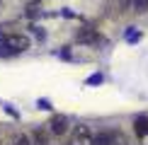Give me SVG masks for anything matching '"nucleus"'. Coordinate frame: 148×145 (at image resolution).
I'll use <instances>...</instances> for the list:
<instances>
[{
    "label": "nucleus",
    "mask_w": 148,
    "mask_h": 145,
    "mask_svg": "<svg viewBox=\"0 0 148 145\" xmlns=\"http://www.w3.org/2000/svg\"><path fill=\"white\" fill-rule=\"evenodd\" d=\"M46 126H49V133L56 136V138H61V136L68 133V119H66L63 114H51V119H49Z\"/></svg>",
    "instance_id": "nucleus-3"
},
{
    "label": "nucleus",
    "mask_w": 148,
    "mask_h": 145,
    "mask_svg": "<svg viewBox=\"0 0 148 145\" xmlns=\"http://www.w3.org/2000/svg\"><path fill=\"white\" fill-rule=\"evenodd\" d=\"M36 12H39V7H36L34 3H29V7H27V15H29V17H34Z\"/></svg>",
    "instance_id": "nucleus-11"
},
{
    "label": "nucleus",
    "mask_w": 148,
    "mask_h": 145,
    "mask_svg": "<svg viewBox=\"0 0 148 145\" xmlns=\"http://www.w3.org/2000/svg\"><path fill=\"white\" fill-rule=\"evenodd\" d=\"M112 145H131V138L124 131H112Z\"/></svg>",
    "instance_id": "nucleus-9"
},
{
    "label": "nucleus",
    "mask_w": 148,
    "mask_h": 145,
    "mask_svg": "<svg viewBox=\"0 0 148 145\" xmlns=\"http://www.w3.org/2000/svg\"><path fill=\"white\" fill-rule=\"evenodd\" d=\"M134 12H138V15L148 12V0H134Z\"/></svg>",
    "instance_id": "nucleus-10"
},
{
    "label": "nucleus",
    "mask_w": 148,
    "mask_h": 145,
    "mask_svg": "<svg viewBox=\"0 0 148 145\" xmlns=\"http://www.w3.org/2000/svg\"><path fill=\"white\" fill-rule=\"evenodd\" d=\"M141 140V145H148V136H143V138H138Z\"/></svg>",
    "instance_id": "nucleus-12"
},
{
    "label": "nucleus",
    "mask_w": 148,
    "mask_h": 145,
    "mask_svg": "<svg viewBox=\"0 0 148 145\" xmlns=\"http://www.w3.org/2000/svg\"><path fill=\"white\" fill-rule=\"evenodd\" d=\"M29 46H32L29 36H24V34H15V32H5V29H0V56H3V58H8V56H15V53H24Z\"/></svg>",
    "instance_id": "nucleus-1"
},
{
    "label": "nucleus",
    "mask_w": 148,
    "mask_h": 145,
    "mask_svg": "<svg viewBox=\"0 0 148 145\" xmlns=\"http://www.w3.org/2000/svg\"><path fill=\"white\" fill-rule=\"evenodd\" d=\"M32 143H34V145H51L49 131H44V128H34V131H32Z\"/></svg>",
    "instance_id": "nucleus-5"
},
{
    "label": "nucleus",
    "mask_w": 148,
    "mask_h": 145,
    "mask_svg": "<svg viewBox=\"0 0 148 145\" xmlns=\"http://www.w3.org/2000/svg\"><path fill=\"white\" fill-rule=\"evenodd\" d=\"M92 145H112V133L109 131H100L92 136Z\"/></svg>",
    "instance_id": "nucleus-7"
},
{
    "label": "nucleus",
    "mask_w": 148,
    "mask_h": 145,
    "mask_svg": "<svg viewBox=\"0 0 148 145\" xmlns=\"http://www.w3.org/2000/svg\"><path fill=\"white\" fill-rule=\"evenodd\" d=\"M12 145H34V143H32V136H29V133L17 131L15 136H12Z\"/></svg>",
    "instance_id": "nucleus-8"
},
{
    "label": "nucleus",
    "mask_w": 148,
    "mask_h": 145,
    "mask_svg": "<svg viewBox=\"0 0 148 145\" xmlns=\"http://www.w3.org/2000/svg\"><path fill=\"white\" fill-rule=\"evenodd\" d=\"M100 36H97L95 29H90V27H85V29H80V32L75 34V41H80V44H92V41H97Z\"/></svg>",
    "instance_id": "nucleus-4"
},
{
    "label": "nucleus",
    "mask_w": 148,
    "mask_h": 145,
    "mask_svg": "<svg viewBox=\"0 0 148 145\" xmlns=\"http://www.w3.org/2000/svg\"><path fill=\"white\" fill-rule=\"evenodd\" d=\"M0 5H3V0H0Z\"/></svg>",
    "instance_id": "nucleus-13"
},
{
    "label": "nucleus",
    "mask_w": 148,
    "mask_h": 145,
    "mask_svg": "<svg viewBox=\"0 0 148 145\" xmlns=\"http://www.w3.org/2000/svg\"><path fill=\"white\" fill-rule=\"evenodd\" d=\"M68 145H92V131H90V126L88 123L73 126V133H71Z\"/></svg>",
    "instance_id": "nucleus-2"
},
{
    "label": "nucleus",
    "mask_w": 148,
    "mask_h": 145,
    "mask_svg": "<svg viewBox=\"0 0 148 145\" xmlns=\"http://www.w3.org/2000/svg\"><path fill=\"white\" fill-rule=\"evenodd\" d=\"M134 133H136V138L148 136V116H136V121H134Z\"/></svg>",
    "instance_id": "nucleus-6"
}]
</instances>
